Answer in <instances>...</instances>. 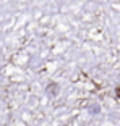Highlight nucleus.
Wrapping results in <instances>:
<instances>
[]
</instances>
